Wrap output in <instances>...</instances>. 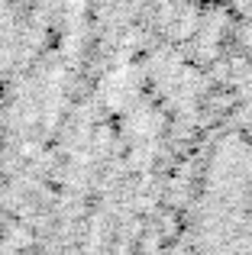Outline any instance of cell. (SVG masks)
I'll return each instance as SVG.
<instances>
[{
	"label": "cell",
	"mask_w": 252,
	"mask_h": 255,
	"mask_svg": "<svg viewBox=\"0 0 252 255\" xmlns=\"http://www.w3.org/2000/svg\"><path fill=\"white\" fill-rule=\"evenodd\" d=\"M191 207L188 255H252V129L210 142Z\"/></svg>",
	"instance_id": "6da1fadb"
},
{
	"label": "cell",
	"mask_w": 252,
	"mask_h": 255,
	"mask_svg": "<svg viewBox=\"0 0 252 255\" xmlns=\"http://www.w3.org/2000/svg\"><path fill=\"white\" fill-rule=\"evenodd\" d=\"M0 255H3V252H0Z\"/></svg>",
	"instance_id": "7a4b0ae2"
},
{
	"label": "cell",
	"mask_w": 252,
	"mask_h": 255,
	"mask_svg": "<svg viewBox=\"0 0 252 255\" xmlns=\"http://www.w3.org/2000/svg\"><path fill=\"white\" fill-rule=\"evenodd\" d=\"M249 3H252V0H249Z\"/></svg>",
	"instance_id": "3957f363"
}]
</instances>
